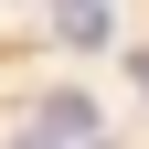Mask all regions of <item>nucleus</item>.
<instances>
[{"label": "nucleus", "mask_w": 149, "mask_h": 149, "mask_svg": "<svg viewBox=\"0 0 149 149\" xmlns=\"http://www.w3.org/2000/svg\"><path fill=\"white\" fill-rule=\"evenodd\" d=\"M22 139H96V107H85V96H43L22 117Z\"/></svg>", "instance_id": "f257e3e1"}, {"label": "nucleus", "mask_w": 149, "mask_h": 149, "mask_svg": "<svg viewBox=\"0 0 149 149\" xmlns=\"http://www.w3.org/2000/svg\"><path fill=\"white\" fill-rule=\"evenodd\" d=\"M53 32H64L74 53H96L107 32H117V11H107V0H53Z\"/></svg>", "instance_id": "f03ea898"}]
</instances>
